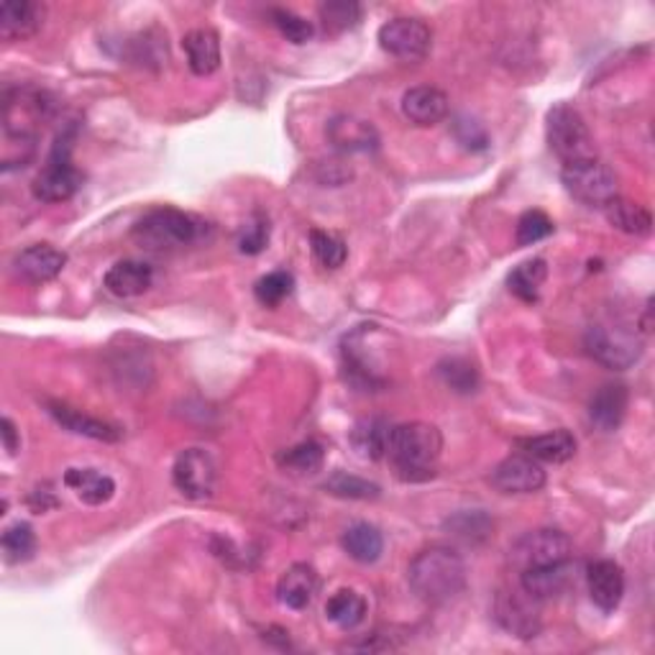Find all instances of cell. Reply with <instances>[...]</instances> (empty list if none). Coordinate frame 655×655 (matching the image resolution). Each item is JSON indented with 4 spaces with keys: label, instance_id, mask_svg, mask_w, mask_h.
Returning <instances> with one entry per match:
<instances>
[{
    "label": "cell",
    "instance_id": "obj_8",
    "mask_svg": "<svg viewBox=\"0 0 655 655\" xmlns=\"http://www.w3.org/2000/svg\"><path fill=\"white\" fill-rule=\"evenodd\" d=\"M574 546L568 541V535L561 531H550V527H543V531L525 533L515 546H512V566L517 571H527V568H543V566H556L564 561H571Z\"/></svg>",
    "mask_w": 655,
    "mask_h": 655
},
{
    "label": "cell",
    "instance_id": "obj_12",
    "mask_svg": "<svg viewBox=\"0 0 655 655\" xmlns=\"http://www.w3.org/2000/svg\"><path fill=\"white\" fill-rule=\"evenodd\" d=\"M535 599L525 591H500L494 602V618L500 625L520 641H531L541 633V614L535 610Z\"/></svg>",
    "mask_w": 655,
    "mask_h": 655
},
{
    "label": "cell",
    "instance_id": "obj_20",
    "mask_svg": "<svg viewBox=\"0 0 655 655\" xmlns=\"http://www.w3.org/2000/svg\"><path fill=\"white\" fill-rule=\"evenodd\" d=\"M630 392L625 384H604L589 402V421L597 430H618L627 413Z\"/></svg>",
    "mask_w": 655,
    "mask_h": 655
},
{
    "label": "cell",
    "instance_id": "obj_37",
    "mask_svg": "<svg viewBox=\"0 0 655 655\" xmlns=\"http://www.w3.org/2000/svg\"><path fill=\"white\" fill-rule=\"evenodd\" d=\"M272 21H274V26L280 29V34L292 44L310 42L313 34H315V26L310 21L303 19V15L287 11V8H274Z\"/></svg>",
    "mask_w": 655,
    "mask_h": 655
},
{
    "label": "cell",
    "instance_id": "obj_34",
    "mask_svg": "<svg viewBox=\"0 0 655 655\" xmlns=\"http://www.w3.org/2000/svg\"><path fill=\"white\" fill-rule=\"evenodd\" d=\"M310 249L315 259H318L326 270H338V266H343L346 259H349L346 243L334 233L320 231V228H313L310 231Z\"/></svg>",
    "mask_w": 655,
    "mask_h": 655
},
{
    "label": "cell",
    "instance_id": "obj_26",
    "mask_svg": "<svg viewBox=\"0 0 655 655\" xmlns=\"http://www.w3.org/2000/svg\"><path fill=\"white\" fill-rule=\"evenodd\" d=\"M604 216L622 233L648 236L653 231L651 210L633 200H625V197H620V195L604 205Z\"/></svg>",
    "mask_w": 655,
    "mask_h": 655
},
{
    "label": "cell",
    "instance_id": "obj_3",
    "mask_svg": "<svg viewBox=\"0 0 655 655\" xmlns=\"http://www.w3.org/2000/svg\"><path fill=\"white\" fill-rule=\"evenodd\" d=\"M203 223L177 208H154L133 226V239L149 251H177L200 239Z\"/></svg>",
    "mask_w": 655,
    "mask_h": 655
},
{
    "label": "cell",
    "instance_id": "obj_24",
    "mask_svg": "<svg viewBox=\"0 0 655 655\" xmlns=\"http://www.w3.org/2000/svg\"><path fill=\"white\" fill-rule=\"evenodd\" d=\"M517 446L523 448L525 456L546 463H566L576 454V438L568 430H550L543 436L520 438Z\"/></svg>",
    "mask_w": 655,
    "mask_h": 655
},
{
    "label": "cell",
    "instance_id": "obj_16",
    "mask_svg": "<svg viewBox=\"0 0 655 655\" xmlns=\"http://www.w3.org/2000/svg\"><path fill=\"white\" fill-rule=\"evenodd\" d=\"M571 583H574L571 561L520 571V589H523L531 599H535V602H548V599L566 594Z\"/></svg>",
    "mask_w": 655,
    "mask_h": 655
},
{
    "label": "cell",
    "instance_id": "obj_40",
    "mask_svg": "<svg viewBox=\"0 0 655 655\" xmlns=\"http://www.w3.org/2000/svg\"><path fill=\"white\" fill-rule=\"evenodd\" d=\"M320 19L326 21L328 31H343L357 26L361 19L359 3H346V0H336V3L320 6Z\"/></svg>",
    "mask_w": 655,
    "mask_h": 655
},
{
    "label": "cell",
    "instance_id": "obj_4",
    "mask_svg": "<svg viewBox=\"0 0 655 655\" xmlns=\"http://www.w3.org/2000/svg\"><path fill=\"white\" fill-rule=\"evenodd\" d=\"M548 146L564 164L597 160V146L579 110L568 102H556L546 116Z\"/></svg>",
    "mask_w": 655,
    "mask_h": 655
},
{
    "label": "cell",
    "instance_id": "obj_5",
    "mask_svg": "<svg viewBox=\"0 0 655 655\" xmlns=\"http://www.w3.org/2000/svg\"><path fill=\"white\" fill-rule=\"evenodd\" d=\"M561 183L568 195L591 208H604L620 193L618 175L599 160L564 164Z\"/></svg>",
    "mask_w": 655,
    "mask_h": 655
},
{
    "label": "cell",
    "instance_id": "obj_36",
    "mask_svg": "<svg viewBox=\"0 0 655 655\" xmlns=\"http://www.w3.org/2000/svg\"><path fill=\"white\" fill-rule=\"evenodd\" d=\"M292 287H295V280H292L290 272H272L256 282L254 295L262 305L277 307L282 299L292 295Z\"/></svg>",
    "mask_w": 655,
    "mask_h": 655
},
{
    "label": "cell",
    "instance_id": "obj_18",
    "mask_svg": "<svg viewBox=\"0 0 655 655\" xmlns=\"http://www.w3.org/2000/svg\"><path fill=\"white\" fill-rule=\"evenodd\" d=\"M328 141L341 152H372L379 144V133L376 129L364 118L351 116V113H341L336 118H330L328 123Z\"/></svg>",
    "mask_w": 655,
    "mask_h": 655
},
{
    "label": "cell",
    "instance_id": "obj_15",
    "mask_svg": "<svg viewBox=\"0 0 655 655\" xmlns=\"http://www.w3.org/2000/svg\"><path fill=\"white\" fill-rule=\"evenodd\" d=\"M46 6L34 0H6L0 6V36L6 42H23L44 26Z\"/></svg>",
    "mask_w": 655,
    "mask_h": 655
},
{
    "label": "cell",
    "instance_id": "obj_6",
    "mask_svg": "<svg viewBox=\"0 0 655 655\" xmlns=\"http://www.w3.org/2000/svg\"><path fill=\"white\" fill-rule=\"evenodd\" d=\"M69 139H59L54 144L50 160L39 172L34 185V197L42 203H65L69 197L77 195V189L83 187V172L75 167L73 160H69Z\"/></svg>",
    "mask_w": 655,
    "mask_h": 655
},
{
    "label": "cell",
    "instance_id": "obj_13",
    "mask_svg": "<svg viewBox=\"0 0 655 655\" xmlns=\"http://www.w3.org/2000/svg\"><path fill=\"white\" fill-rule=\"evenodd\" d=\"M67 266V254L52 243H34V247L23 249L21 254L13 259V272L15 277L26 280L31 284L50 282L59 277L62 270Z\"/></svg>",
    "mask_w": 655,
    "mask_h": 655
},
{
    "label": "cell",
    "instance_id": "obj_14",
    "mask_svg": "<svg viewBox=\"0 0 655 655\" xmlns=\"http://www.w3.org/2000/svg\"><path fill=\"white\" fill-rule=\"evenodd\" d=\"M46 413H50L62 428L75 433V436L102 440V444H116V440H121L123 436V430L118 428V425L98 421V417L83 413V410L67 405V402L46 400Z\"/></svg>",
    "mask_w": 655,
    "mask_h": 655
},
{
    "label": "cell",
    "instance_id": "obj_39",
    "mask_svg": "<svg viewBox=\"0 0 655 655\" xmlns=\"http://www.w3.org/2000/svg\"><path fill=\"white\" fill-rule=\"evenodd\" d=\"M266 243H270V218H266L264 212H254V218H251L247 228L241 231L239 249L241 254L254 256V254H262Z\"/></svg>",
    "mask_w": 655,
    "mask_h": 655
},
{
    "label": "cell",
    "instance_id": "obj_21",
    "mask_svg": "<svg viewBox=\"0 0 655 655\" xmlns=\"http://www.w3.org/2000/svg\"><path fill=\"white\" fill-rule=\"evenodd\" d=\"M320 579L313 566L292 564L277 581V599L290 610H305L318 594Z\"/></svg>",
    "mask_w": 655,
    "mask_h": 655
},
{
    "label": "cell",
    "instance_id": "obj_41",
    "mask_svg": "<svg viewBox=\"0 0 655 655\" xmlns=\"http://www.w3.org/2000/svg\"><path fill=\"white\" fill-rule=\"evenodd\" d=\"M456 137L467 149H487L489 139H487V131L481 129L477 121H471V118H459L456 121Z\"/></svg>",
    "mask_w": 655,
    "mask_h": 655
},
{
    "label": "cell",
    "instance_id": "obj_29",
    "mask_svg": "<svg viewBox=\"0 0 655 655\" xmlns=\"http://www.w3.org/2000/svg\"><path fill=\"white\" fill-rule=\"evenodd\" d=\"M326 618L341 630H353L367 618V599L353 589H341L326 602Z\"/></svg>",
    "mask_w": 655,
    "mask_h": 655
},
{
    "label": "cell",
    "instance_id": "obj_1",
    "mask_svg": "<svg viewBox=\"0 0 655 655\" xmlns=\"http://www.w3.org/2000/svg\"><path fill=\"white\" fill-rule=\"evenodd\" d=\"M407 581L417 599L428 604H446L467 589V564L451 548L430 546L410 561Z\"/></svg>",
    "mask_w": 655,
    "mask_h": 655
},
{
    "label": "cell",
    "instance_id": "obj_17",
    "mask_svg": "<svg viewBox=\"0 0 655 655\" xmlns=\"http://www.w3.org/2000/svg\"><path fill=\"white\" fill-rule=\"evenodd\" d=\"M587 583L591 602L602 612H614L625 597V574L614 561H594L587 568Z\"/></svg>",
    "mask_w": 655,
    "mask_h": 655
},
{
    "label": "cell",
    "instance_id": "obj_42",
    "mask_svg": "<svg viewBox=\"0 0 655 655\" xmlns=\"http://www.w3.org/2000/svg\"><path fill=\"white\" fill-rule=\"evenodd\" d=\"M0 436H3V446H6L8 454L13 456L15 451H19V448H21V433L13 425L11 417H3V421H0Z\"/></svg>",
    "mask_w": 655,
    "mask_h": 655
},
{
    "label": "cell",
    "instance_id": "obj_9",
    "mask_svg": "<svg viewBox=\"0 0 655 655\" xmlns=\"http://www.w3.org/2000/svg\"><path fill=\"white\" fill-rule=\"evenodd\" d=\"M172 481L187 500H210L218 481L216 461L205 448H185L172 467Z\"/></svg>",
    "mask_w": 655,
    "mask_h": 655
},
{
    "label": "cell",
    "instance_id": "obj_38",
    "mask_svg": "<svg viewBox=\"0 0 655 655\" xmlns=\"http://www.w3.org/2000/svg\"><path fill=\"white\" fill-rule=\"evenodd\" d=\"M438 374L448 386H451L454 392L469 394L479 386V374H477V369L469 364V361H461V359L444 361V364L438 367Z\"/></svg>",
    "mask_w": 655,
    "mask_h": 655
},
{
    "label": "cell",
    "instance_id": "obj_27",
    "mask_svg": "<svg viewBox=\"0 0 655 655\" xmlns=\"http://www.w3.org/2000/svg\"><path fill=\"white\" fill-rule=\"evenodd\" d=\"M341 546L353 561L359 564H376L384 554V538L374 525L357 523L343 533Z\"/></svg>",
    "mask_w": 655,
    "mask_h": 655
},
{
    "label": "cell",
    "instance_id": "obj_33",
    "mask_svg": "<svg viewBox=\"0 0 655 655\" xmlns=\"http://www.w3.org/2000/svg\"><path fill=\"white\" fill-rule=\"evenodd\" d=\"M323 461H326V451L318 440H305V444H297L287 448V451L280 454V463L284 469L295 473H315L323 469Z\"/></svg>",
    "mask_w": 655,
    "mask_h": 655
},
{
    "label": "cell",
    "instance_id": "obj_30",
    "mask_svg": "<svg viewBox=\"0 0 655 655\" xmlns=\"http://www.w3.org/2000/svg\"><path fill=\"white\" fill-rule=\"evenodd\" d=\"M548 277V264L546 259H527L515 270L510 272L507 287L515 297L525 299V303H535L541 297V287Z\"/></svg>",
    "mask_w": 655,
    "mask_h": 655
},
{
    "label": "cell",
    "instance_id": "obj_32",
    "mask_svg": "<svg viewBox=\"0 0 655 655\" xmlns=\"http://www.w3.org/2000/svg\"><path fill=\"white\" fill-rule=\"evenodd\" d=\"M0 546H3V558L8 564H26L36 554V535L31 531V525L15 523L6 527Z\"/></svg>",
    "mask_w": 655,
    "mask_h": 655
},
{
    "label": "cell",
    "instance_id": "obj_35",
    "mask_svg": "<svg viewBox=\"0 0 655 655\" xmlns=\"http://www.w3.org/2000/svg\"><path fill=\"white\" fill-rule=\"evenodd\" d=\"M554 231H556V223L546 216V212L527 210L517 220V231H515L517 247H533V243L548 239Z\"/></svg>",
    "mask_w": 655,
    "mask_h": 655
},
{
    "label": "cell",
    "instance_id": "obj_2",
    "mask_svg": "<svg viewBox=\"0 0 655 655\" xmlns=\"http://www.w3.org/2000/svg\"><path fill=\"white\" fill-rule=\"evenodd\" d=\"M444 454V436L430 423H402L390 433V456L394 471L405 481H425L436 477V467Z\"/></svg>",
    "mask_w": 655,
    "mask_h": 655
},
{
    "label": "cell",
    "instance_id": "obj_25",
    "mask_svg": "<svg viewBox=\"0 0 655 655\" xmlns=\"http://www.w3.org/2000/svg\"><path fill=\"white\" fill-rule=\"evenodd\" d=\"M65 484L73 489L85 504H92V507L110 502L116 494V481L110 479L108 473H100L98 469H67Z\"/></svg>",
    "mask_w": 655,
    "mask_h": 655
},
{
    "label": "cell",
    "instance_id": "obj_28",
    "mask_svg": "<svg viewBox=\"0 0 655 655\" xmlns=\"http://www.w3.org/2000/svg\"><path fill=\"white\" fill-rule=\"evenodd\" d=\"M390 433H392V428L382 421V417H369V421L357 423V428L351 430V444L359 451V456L379 461L386 456Z\"/></svg>",
    "mask_w": 655,
    "mask_h": 655
},
{
    "label": "cell",
    "instance_id": "obj_23",
    "mask_svg": "<svg viewBox=\"0 0 655 655\" xmlns=\"http://www.w3.org/2000/svg\"><path fill=\"white\" fill-rule=\"evenodd\" d=\"M187 65L197 77H208L220 67V39L212 29H195L183 39Z\"/></svg>",
    "mask_w": 655,
    "mask_h": 655
},
{
    "label": "cell",
    "instance_id": "obj_22",
    "mask_svg": "<svg viewBox=\"0 0 655 655\" xmlns=\"http://www.w3.org/2000/svg\"><path fill=\"white\" fill-rule=\"evenodd\" d=\"M154 272L152 266L144 262H137V259H123V262H116L106 272V290L116 297H139L152 287Z\"/></svg>",
    "mask_w": 655,
    "mask_h": 655
},
{
    "label": "cell",
    "instance_id": "obj_19",
    "mask_svg": "<svg viewBox=\"0 0 655 655\" xmlns=\"http://www.w3.org/2000/svg\"><path fill=\"white\" fill-rule=\"evenodd\" d=\"M402 113L415 125H436L448 116V95L433 85H417L402 95Z\"/></svg>",
    "mask_w": 655,
    "mask_h": 655
},
{
    "label": "cell",
    "instance_id": "obj_11",
    "mask_svg": "<svg viewBox=\"0 0 655 655\" xmlns=\"http://www.w3.org/2000/svg\"><path fill=\"white\" fill-rule=\"evenodd\" d=\"M492 487L502 494H535L546 487V471L531 456H507L492 469Z\"/></svg>",
    "mask_w": 655,
    "mask_h": 655
},
{
    "label": "cell",
    "instance_id": "obj_10",
    "mask_svg": "<svg viewBox=\"0 0 655 655\" xmlns=\"http://www.w3.org/2000/svg\"><path fill=\"white\" fill-rule=\"evenodd\" d=\"M379 46H382L386 54H392V57L423 59L433 46V31L428 23L421 19L400 15V19L386 21L384 26L379 29Z\"/></svg>",
    "mask_w": 655,
    "mask_h": 655
},
{
    "label": "cell",
    "instance_id": "obj_7",
    "mask_svg": "<svg viewBox=\"0 0 655 655\" xmlns=\"http://www.w3.org/2000/svg\"><path fill=\"white\" fill-rule=\"evenodd\" d=\"M589 357L607 369H630L643 357V341L618 326H591L583 336Z\"/></svg>",
    "mask_w": 655,
    "mask_h": 655
},
{
    "label": "cell",
    "instance_id": "obj_31",
    "mask_svg": "<svg viewBox=\"0 0 655 655\" xmlns=\"http://www.w3.org/2000/svg\"><path fill=\"white\" fill-rule=\"evenodd\" d=\"M328 494L334 496H341V500H376L379 492V484L369 479H361L357 473H349V471H334L328 477L326 484H323Z\"/></svg>",
    "mask_w": 655,
    "mask_h": 655
}]
</instances>
